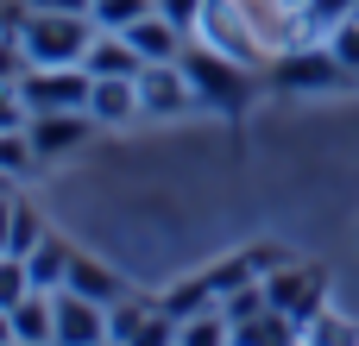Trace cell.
Here are the masks:
<instances>
[{"label":"cell","instance_id":"obj_1","mask_svg":"<svg viewBox=\"0 0 359 346\" xmlns=\"http://www.w3.org/2000/svg\"><path fill=\"white\" fill-rule=\"evenodd\" d=\"M19 38H25L32 63H82L88 44L101 38V25H95V13H25Z\"/></svg>","mask_w":359,"mask_h":346},{"label":"cell","instance_id":"obj_2","mask_svg":"<svg viewBox=\"0 0 359 346\" xmlns=\"http://www.w3.org/2000/svg\"><path fill=\"white\" fill-rule=\"evenodd\" d=\"M177 63H183V76H189V88H196V107L240 113V101H246V69H252V63H240V57H227V50L202 44V38H196Z\"/></svg>","mask_w":359,"mask_h":346},{"label":"cell","instance_id":"obj_3","mask_svg":"<svg viewBox=\"0 0 359 346\" xmlns=\"http://www.w3.org/2000/svg\"><path fill=\"white\" fill-rule=\"evenodd\" d=\"M19 95L32 113H69V107H88L95 76H88V63H32L19 76Z\"/></svg>","mask_w":359,"mask_h":346},{"label":"cell","instance_id":"obj_4","mask_svg":"<svg viewBox=\"0 0 359 346\" xmlns=\"http://www.w3.org/2000/svg\"><path fill=\"white\" fill-rule=\"evenodd\" d=\"M347 69H341V57L328 50V44H290V50H278V63H271V82L278 88H328V82H341Z\"/></svg>","mask_w":359,"mask_h":346},{"label":"cell","instance_id":"obj_5","mask_svg":"<svg viewBox=\"0 0 359 346\" xmlns=\"http://www.w3.org/2000/svg\"><path fill=\"white\" fill-rule=\"evenodd\" d=\"M265 296H271V309L297 315V328H309L322 315V277L303 271V265H271L265 271Z\"/></svg>","mask_w":359,"mask_h":346},{"label":"cell","instance_id":"obj_6","mask_svg":"<svg viewBox=\"0 0 359 346\" xmlns=\"http://www.w3.org/2000/svg\"><path fill=\"white\" fill-rule=\"evenodd\" d=\"M50 303H57V346H95L107 340V303H95V296H82V290H50Z\"/></svg>","mask_w":359,"mask_h":346},{"label":"cell","instance_id":"obj_7","mask_svg":"<svg viewBox=\"0 0 359 346\" xmlns=\"http://www.w3.org/2000/svg\"><path fill=\"white\" fill-rule=\"evenodd\" d=\"M139 101H145V113L170 120V113H189L196 107V88H189L183 63H145L139 69Z\"/></svg>","mask_w":359,"mask_h":346},{"label":"cell","instance_id":"obj_8","mask_svg":"<svg viewBox=\"0 0 359 346\" xmlns=\"http://www.w3.org/2000/svg\"><path fill=\"white\" fill-rule=\"evenodd\" d=\"M95 126H101V120H95L88 107H69V113H32V120H25V132H32L38 158H63V151L88 145V132H95Z\"/></svg>","mask_w":359,"mask_h":346},{"label":"cell","instance_id":"obj_9","mask_svg":"<svg viewBox=\"0 0 359 346\" xmlns=\"http://www.w3.org/2000/svg\"><path fill=\"white\" fill-rule=\"evenodd\" d=\"M126 38H133V50H139L145 63H177V57L189 50V32H183L177 19H164L158 6H151L145 19H133V25H126Z\"/></svg>","mask_w":359,"mask_h":346},{"label":"cell","instance_id":"obj_10","mask_svg":"<svg viewBox=\"0 0 359 346\" xmlns=\"http://www.w3.org/2000/svg\"><path fill=\"white\" fill-rule=\"evenodd\" d=\"M88 113H95L101 126H120V120L145 113V101H139V76H95V95H88Z\"/></svg>","mask_w":359,"mask_h":346},{"label":"cell","instance_id":"obj_11","mask_svg":"<svg viewBox=\"0 0 359 346\" xmlns=\"http://www.w3.org/2000/svg\"><path fill=\"white\" fill-rule=\"evenodd\" d=\"M82 63H88V76H139V69H145V57L133 50V38H126V32H101V38L88 44V57H82Z\"/></svg>","mask_w":359,"mask_h":346},{"label":"cell","instance_id":"obj_12","mask_svg":"<svg viewBox=\"0 0 359 346\" xmlns=\"http://www.w3.org/2000/svg\"><path fill=\"white\" fill-rule=\"evenodd\" d=\"M69 258H76V252H69V246H63L57 233H44V240H38L32 252H25L32 290H63V284H69Z\"/></svg>","mask_w":359,"mask_h":346},{"label":"cell","instance_id":"obj_13","mask_svg":"<svg viewBox=\"0 0 359 346\" xmlns=\"http://www.w3.org/2000/svg\"><path fill=\"white\" fill-rule=\"evenodd\" d=\"M13 334H19V346L57 340V303H50V290H32V296L13 309Z\"/></svg>","mask_w":359,"mask_h":346},{"label":"cell","instance_id":"obj_14","mask_svg":"<svg viewBox=\"0 0 359 346\" xmlns=\"http://www.w3.org/2000/svg\"><path fill=\"white\" fill-rule=\"evenodd\" d=\"M69 290H82V296H95V303H120L126 290H120V277L107 271V265H95V258H69Z\"/></svg>","mask_w":359,"mask_h":346},{"label":"cell","instance_id":"obj_15","mask_svg":"<svg viewBox=\"0 0 359 346\" xmlns=\"http://www.w3.org/2000/svg\"><path fill=\"white\" fill-rule=\"evenodd\" d=\"M44 158H38V145H32V132L25 126H13V132H0V177L6 183H19V177H32Z\"/></svg>","mask_w":359,"mask_h":346},{"label":"cell","instance_id":"obj_16","mask_svg":"<svg viewBox=\"0 0 359 346\" xmlns=\"http://www.w3.org/2000/svg\"><path fill=\"white\" fill-rule=\"evenodd\" d=\"M322 44L341 57V69H359V0L334 19V25H328V38H322Z\"/></svg>","mask_w":359,"mask_h":346},{"label":"cell","instance_id":"obj_17","mask_svg":"<svg viewBox=\"0 0 359 346\" xmlns=\"http://www.w3.org/2000/svg\"><path fill=\"white\" fill-rule=\"evenodd\" d=\"M145 321H151V315H145L133 296L107 303V340H139V334H145Z\"/></svg>","mask_w":359,"mask_h":346},{"label":"cell","instance_id":"obj_18","mask_svg":"<svg viewBox=\"0 0 359 346\" xmlns=\"http://www.w3.org/2000/svg\"><path fill=\"white\" fill-rule=\"evenodd\" d=\"M158 0H95V25L101 32H126L133 19H145Z\"/></svg>","mask_w":359,"mask_h":346},{"label":"cell","instance_id":"obj_19","mask_svg":"<svg viewBox=\"0 0 359 346\" xmlns=\"http://www.w3.org/2000/svg\"><path fill=\"white\" fill-rule=\"evenodd\" d=\"M208 303H215V284H208V277H196V284H177V290L164 296V309H170L177 321H183V315H202Z\"/></svg>","mask_w":359,"mask_h":346},{"label":"cell","instance_id":"obj_20","mask_svg":"<svg viewBox=\"0 0 359 346\" xmlns=\"http://www.w3.org/2000/svg\"><path fill=\"white\" fill-rule=\"evenodd\" d=\"M38 240H44V221H38V214L19 202V208H13V240H6V252H19V258H25Z\"/></svg>","mask_w":359,"mask_h":346},{"label":"cell","instance_id":"obj_21","mask_svg":"<svg viewBox=\"0 0 359 346\" xmlns=\"http://www.w3.org/2000/svg\"><path fill=\"white\" fill-rule=\"evenodd\" d=\"M32 120V107H25V95H19V82H0V132H13V126H25Z\"/></svg>","mask_w":359,"mask_h":346},{"label":"cell","instance_id":"obj_22","mask_svg":"<svg viewBox=\"0 0 359 346\" xmlns=\"http://www.w3.org/2000/svg\"><path fill=\"white\" fill-rule=\"evenodd\" d=\"M202 6H208V0H158V13H164V19H177L189 38H196V25H202Z\"/></svg>","mask_w":359,"mask_h":346},{"label":"cell","instance_id":"obj_23","mask_svg":"<svg viewBox=\"0 0 359 346\" xmlns=\"http://www.w3.org/2000/svg\"><path fill=\"white\" fill-rule=\"evenodd\" d=\"M32 13H95V0H25Z\"/></svg>","mask_w":359,"mask_h":346},{"label":"cell","instance_id":"obj_24","mask_svg":"<svg viewBox=\"0 0 359 346\" xmlns=\"http://www.w3.org/2000/svg\"><path fill=\"white\" fill-rule=\"evenodd\" d=\"M6 340H19V334H13V309H0V346Z\"/></svg>","mask_w":359,"mask_h":346},{"label":"cell","instance_id":"obj_25","mask_svg":"<svg viewBox=\"0 0 359 346\" xmlns=\"http://www.w3.org/2000/svg\"><path fill=\"white\" fill-rule=\"evenodd\" d=\"M0 189H6V177H0Z\"/></svg>","mask_w":359,"mask_h":346}]
</instances>
